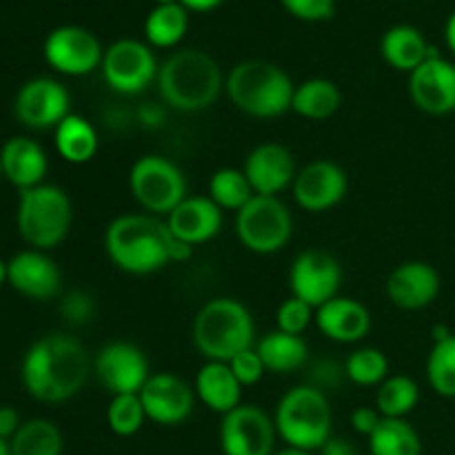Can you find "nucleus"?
<instances>
[{"label": "nucleus", "mask_w": 455, "mask_h": 455, "mask_svg": "<svg viewBox=\"0 0 455 455\" xmlns=\"http://www.w3.org/2000/svg\"><path fill=\"white\" fill-rule=\"evenodd\" d=\"M274 455H314V453L300 451V449H293V447H284V449H280V451H275Z\"/></svg>", "instance_id": "49"}, {"label": "nucleus", "mask_w": 455, "mask_h": 455, "mask_svg": "<svg viewBox=\"0 0 455 455\" xmlns=\"http://www.w3.org/2000/svg\"><path fill=\"white\" fill-rule=\"evenodd\" d=\"M420 403V387L413 378L391 373L376 391V409L382 418H407Z\"/></svg>", "instance_id": "33"}, {"label": "nucleus", "mask_w": 455, "mask_h": 455, "mask_svg": "<svg viewBox=\"0 0 455 455\" xmlns=\"http://www.w3.org/2000/svg\"><path fill=\"white\" fill-rule=\"evenodd\" d=\"M314 320L315 309L311 305H307L305 300H300V298L289 296L275 309V329L284 333H291V336H302Z\"/></svg>", "instance_id": "38"}, {"label": "nucleus", "mask_w": 455, "mask_h": 455, "mask_svg": "<svg viewBox=\"0 0 455 455\" xmlns=\"http://www.w3.org/2000/svg\"><path fill=\"white\" fill-rule=\"evenodd\" d=\"M164 225L178 240L191 247H200L220 234L225 225V212L209 196H187L164 218Z\"/></svg>", "instance_id": "22"}, {"label": "nucleus", "mask_w": 455, "mask_h": 455, "mask_svg": "<svg viewBox=\"0 0 455 455\" xmlns=\"http://www.w3.org/2000/svg\"><path fill=\"white\" fill-rule=\"evenodd\" d=\"M389 376V358L378 347H360L345 360V378L358 387H380Z\"/></svg>", "instance_id": "36"}, {"label": "nucleus", "mask_w": 455, "mask_h": 455, "mask_svg": "<svg viewBox=\"0 0 455 455\" xmlns=\"http://www.w3.org/2000/svg\"><path fill=\"white\" fill-rule=\"evenodd\" d=\"M235 238L256 256H274L293 235V216L280 196H253L235 213Z\"/></svg>", "instance_id": "9"}, {"label": "nucleus", "mask_w": 455, "mask_h": 455, "mask_svg": "<svg viewBox=\"0 0 455 455\" xmlns=\"http://www.w3.org/2000/svg\"><path fill=\"white\" fill-rule=\"evenodd\" d=\"M189 29V12L180 3L156 4L145 18V40L151 49H172Z\"/></svg>", "instance_id": "30"}, {"label": "nucleus", "mask_w": 455, "mask_h": 455, "mask_svg": "<svg viewBox=\"0 0 455 455\" xmlns=\"http://www.w3.org/2000/svg\"><path fill=\"white\" fill-rule=\"evenodd\" d=\"M293 92L291 76L262 58L238 62L225 76V93L231 105L256 120H274L291 111Z\"/></svg>", "instance_id": "4"}, {"label": "nucleus", "mask_w": 455, "mask_h": 455, "mask_svg": "<svg viewBox=\"0 0 455 455\" xmlns=\"http://www.w3.org/2000/svg\"><path fill=\"white\" fill-rule=\"evenodd\" d=\"M4 283H7V262L0 258V287H3Z\"/></svg>", "instance_id": "50"}, {"label": "nucleus", "mask_w": 455, "mask_h": 455, "mask_svg": "<svg viewBox=\"0 0 455 455\" xmlns=\"http://www.w3.org/2000/svg\"><path fill=\"white\" fill-rule=\"evenodd\" d=\"M127 182L133 203L163 220L189 196L182 169L160 154L140 156L129 169Z\"/></svg>", "instance_id": "8"}, {"label": "nucleus", "mask_w": 455, "mask_h": 455, "mask_svg": "<svg viewBox=\"0 0 455 455\" xmlns=\"http://www.w3.org/2000/svg\"><path fill=\"white\" fill-rule=\"evenodd\" d=\"M92 358L78 338L53 331L31 342L22 355L20 380L27 394L44 404H60L84 389Z\"/></svg>", "instance_id": "1"}, {"label": "nucleus", "mask_w": 455, "mask_h": 455, "mask_svg": "<svg viewBox=\"0 0 455 455\" xmlns=\"http://www.w3.org/2000/svg\"><path fill=\"white\" fill-rule=\"evenodd\" d=\"M349 191V176L338 163L318 158L298 169L291 185L293 200L307 213H327L336 209Z\"/></svg>", "instance_id": "16"}, {"label": "nucleus", "mask_w": 455, "mask_h": 455, "mask_svg": "<svg viewBox=\"0 0 455 455\" xmlns=\"http://www.w3.org/2000/svg\"><path fill=\"white\" fill-rule=\"evenodd\" d=\"M0 180H3V163H0Z\"/></svg>", "instance_id": "53"}, {"label": "nucleus", "mask_w": 455, "mask_h": 455, "mask_svg": "<svg viewBox=\"0 0 455 455\" xmlns=\"http://www.w3.org/2000/svg\"><path fill=\"white\" fill-rule=\"evenodd\" d=\"M60 315L74 327L92 323L93 315H96V302H93L92 293L83 291V289H71L69 293L62 296Z\"/></svg>", "instance_id": "39"}, {"label": "nucleus", "mask_w": 455, "mask_h": 455, "mask_svg": "<svg viewBox=\"0 0 455 455\" xmlns=\"http://www.w3.org/2000/svg\"><path fill=\"white\" fill-rule=\"evenodd\" d=\"M53 147L56 154L69 164H87L96 158L100 138L96 127L84 116L71 111L56 129H53Z\"/></svg>", "instance_id": "28"}, {"label": "nucleus", "mask_w": 455, "mask_h": 455, "mask_svg": "<svg viewBox=\"0 0 455 455\" xmlns=\"http://www.w3.org/2000/svg\"><path fill=\"white\" fill-rule=\"evenodd\" d=\"M145 422L149 420H147L140 395H111L109 407H107V427L111 429V434L118 435V438H133L136 434H140Z\"/></svg>", "instance_id": "37"}, {"label": "nucleus", "mask_w": 455, "mask_h": 455, "mask_svg": "<svg viewBox=\"0 0 455 455\" xmlns=\"http://www.w3.org/2000/svg\"><path fill=\"white\" fill-rule=\"evenodd\" d=\"M207 196L225 213H238L256 194H253L243 169L222 167L218 172H213V176L209 178Z\"/></svg>", "instance_id": "34"}, {"label": "nucleus", "mask_w": 455, "mask_h": 455, "mask_svg": "<svg viewBox=\"0 0 455 455\" xmlns=\"http://www.w3.org/2000/svg\"><path fill=\"white\" fill-rule=\"evenodd\" d=\"M256 351L267 373H275V376L296 373L309 360V345L305 342V338L291 336V333L278 331V329L265 333L256 342Z\"/></svg>", "instance_id": "27"}, {"label": "nucleus", "mask_w": 455, "mask_h": 455, "mask_svg": "<svg viewBox=\"0 0 455 455\" xmlns=\"http://www.w3.org/2000/svg\"><path fill=\"white\" fill-rule=\"evenodd\" d=\"M138 395L145 407L147 420L160 427H178L187 422L198 403L194 387L169 371L151 373Z\"/></svg>", "instance_id": "17"}, {"label": "nucleus", "mask_w": 455, "mask_h": 455, "mask_svg": "<svg viewBox=\"0 0 455 455\" xmlns=\"http://www.w3.org/2000/svg\"><path fill=\"white\" fill-rule=\"evenodd\" d=\"M349 422L351 427H354L355 434L369 438V435H371L373 431L378 429V425L382 422V413L378 411L376 407H358L354 409V413H351Z\"/></svg>", "instance_id": "42"}, {"label": "nucleus", "mask_w": 455, "mask_h": 455, "mask_svg": "<svg viewBox=\"0 0 455 455\" xmlns=\"http://www.w3.org/2000/svg\"><path fill=\"white\" fill-rule=\"evenodd\" d=\"M438 49L427 43L425 34L411 25H394L382 34L380 56L391 69L411 74Z\"/></svg>", "instance_id": "26"}, {"label": "nucleus", "mask_w": 455, "mask_h": 455, "mask_svg": "<svg viewBox=\"0 0 455 455\" xmlns=\"http://www.w3.org/2000/svg\"><path fill=\"white\" fill-rule=\"evenodd\" d=\"M169 234L163 218L124 213L105 229V253L111 265L127 275H154L172 265Z\"/></svg>", "instance_id": "2"}, {"label": "nucleus", "mask_w": 455, "mask_h": 455, "mask_svg": "<svg viewBox=\"0 0 455 455\" xmlns=\"http://www.w3.org/2000/svg\"><path fill=\"white\" fill-rule=\"evenodd\" d=\"M158 60L154 49L138 38L114 40L105 49L100 74L111 92L138 96L158 80Z\"/></svg>", "instance_id": "10"}, {"label": "nucleus", "mask_w": 455, "mask_h": 455, "mask_svg": "<svg viewBox=\"0 0 455 455\" xmlns=\"http://www.w3.org/2000/svg\"><path fill=\"white\" fill-rule=\"evenodd\" d=\"M191 340L204 360L229 363L240 351L256 347V323L235 298H212L196 314Z\"/></svg>", "instance_id": "5"}, {"label": "nucleus", "mask_w": 455, "mask_h": 455, "mask_svg": "<svg viewBox=\"0 0 455 455\" xmlns=\"http://www.w3.org/2000/svg\"><path fill=\"white\" fill-rule=\"evenodd\" d=\"M173 3H180V0H156V4H173Z\"/></svg>", "instance_id": "52"}, {"label": "nucleus", "mask_w": 455, "mask_h": 455, "mask_svg": "<svg viewBox=\"0 0 455 455\" xmlns=\"http://www.w3.org/2000/svg\"><path fill=\"white\" fill-rule=\"evenodd\" d=\"M444 40H447V47L451 49V53L455 56V9L451 12V16L447 18V25H444Z\"/></svg>", "instance_id": "48"}, {"label": "nucleus", "mask_w": 455, "mask_h": 455, "mask_svg": "<svg viewBox=\"0 0 455 455\" xmlns=\"http://www.w3.org/2000/svg\"><path fill=\"white\" fill-rule=\"evenodd\" d=\"M274 416L256 404H240L225 413L218 431L222 455H274L275 453Z\"/></svg>", "instance_id": "13"}, {"label": "nucleus", "mask_w": 455, "mask_h": 455, "mask_svg": "<svg viewBox=\"0 0 455 455\" xmlns=\"http://www.w3.org/2000/svg\"><path fill=\"white\" fill-rule=\"evenodd\" d=\"M427 380L440 398H455V333L434 340L427 358Z\"/></svg>", "instance_id": "35"}, {"label": "nucleus", "mask_w": 455, "mask_h": 455, "mask_svg": "<svg viewBox=\"0 0 455 455\" xmlns=\"http://www.w3.org/2000/svg\"><path fill=\"white\" fill-rule=\"evenodd\" d=\"M225 3V0H180L182 7L187 9V12H194V13H207V12H213V9H218L220 4Z\"/></svg>", "instance_id": "47"}, {"label": "nucleus", "mask_w": 455, "mask_h": 455, "mask_svg": "<svg viewBox=\"0 0 455 455\" xmlns=\"http://www.w3.org/2000/svg\"><path fill=\"white\" fill-rule=\"evenodd\" d=\"M278 438L300 451H320L333 435V411L327 394L314 385L291 387L274 411Z\"/></svg>", "instance_id": "7"}, {"label": "nucleus", "mask_w": 455, "mask_h": 455, "mask_svg": "<svg viewBox=\"0 0 455 455\" xmlns=\"http://www.w3.org/2000/svg\"><path fill=\"white\" fill-rule=\"evenodd\" d=\"M22 420L13 407H0V440H12L20 429Z\"/></svg>", "instance_id": "44"}, {"label": "nucleus", "mask_w": 455, "mask_h": 455, "mask_svg": "<svg viewBox=\"0 0 455 455\" xmlns=\"http://www.w3.org/2000/svg\"><path fill=\"white\" fill-rule=\"evenodd\" d=\"M342 267L336 256L323 249H307L298 253L289 269V289L293 298H300L314 309H320L340 296Z\"/></svg>", "instance_id": "15"}, {"label": "nucleus", "mask_w": 455, "mask_h": 455, "mask_svg": "<svg viewBox=\"0 0 455 455\" xmlns=\"http://www.w3.org/2000/svg\"><path fill=\"white\" fill-rule=\"evenodd\" d=\"M156 84L164 105L182 114H198L209 109L225 92V74L212 53L178 49L160 62Z\"/></svg>", "instance_id": "3"}, {"label": "nucleus", "mask_w": 455, "mask_h": 455, "mask_svg": "<svg viewBox=\"0 0 455 455\" xmlns=\"http://www.w3.org/2000/svg\"><path fill=\"white\" fill-rule=\"evenodd\" d=\"M7 284L27 300L49 302L60 296V267L49 251L22 249L7 260Z\"/></svg>", "instance_id": "18"}, {"label": "nucleus", "mask_w": 455, "mask_h": 455, "mask_svg": "<svg viewBox=\"0 0 455 455\" xmlns=\"http://www.w3.org/2000/svg\"><path fill=\"white\" fill-rule=\"evenodd\" d=\"M93 373L109 395L140 394L151 378L149 360L138 345L129 340H111L93 358Z\"/></svg>", "instance_id": "14"}, {"label": "nucleus", "mask_w": 455, "mask_h": 455, "mask_svg": "<svg viewBox=\"0 0 455 455\" xmlns=\"http://www.w3.org/2000/svg\"><path fill=\"white\" fill-rule=\"evenodd\" d=\"M71 114V93L60 80L38 76L20 84L13 98V116L31 132L56 129Z\"/></svg>", "instance_id": "11"}, {"label": "nucleus", "mask_w": 455, "mask_h": 455, "mask_svg": "<svg viewBox=\"0 0 455 455\" xmlns=\"http://www.w3.org/2000/svg\"><path fill=\"white\" fill-rule=\"evenodd\" d=\"M387 296L403 311H420L434 305L443 289L438 269L425 260H407L387 278Z\"/></svg>", "instance_id": "21"}, {"label": "nucleus", "mask_w": 455, "mask_h": 455, "mask_svg": "<svg viewBox=\"0 0 455 455\" xmlns=\"http://www.w3.org/2000/svg\"><path fill=\"white\" fill-rule=\"evenodd\" d=\"M138 118H140V124H145V127L149 129H156L163 124L164 111L160 109V107H156L154 102H147V105L140 107V111H138Z\"/></svg>", "instance_id": "46"}, {"label": "nucleus", "mask_w": 455, "mask_h": 455, "mask_svg": "<svg viewBox=\"0 0 455 455\" xmlns=\"http://www.w3.org/2000/svg\"><path fill=\"white\" fill-rule=\"evenodd\" d=\"M62 447H65L62 431L47 418L25 420L16 435L9 440L12 455H62Z\"/></svg>", "instance_id": "32"}, {"label": "nucleus", "mask_w": 455, "mask_h": 455, "mask_svg": "<svg viewBox=\"0 0 455 455\" xmlns=\"http://www.w3.org/2000/svg\"><path fill=\"white\" fill-rule=\"evenodd\" d=\"M243 389L244 387L234 376L229 363L204 360V364L196 373V400L204 404L209 411L220 413V416L234 411L235 407L243 404Z\"/></svg>", "instance_id": "25"}, {"label": "nucleus", "mask_w": 455, "mask_h": 455, "mask_svg": "<svg viewBox=\"0 0 455 455\" xmlns=\"http://www.w3.org/2000/svg\"><path fill=\"white\" fill-rule=\"evenodd\" d=\"M3 178L18 191L43 185L49 172L47 151L29 136H12L0 147Z\"/></svg>", "instance_id": "24"}, {"label": "nucleus", "mask_w": 455, "mask_h": 455, "mask_svg": "<svg viewBox=\"0 0 455 455\" xmlns=\"http://www.w3.org/2000/svg\"><path fill=\"white\" fill-rule=\"evenodd\" d=\"M315 324L327 340L338 345H358L371 331V311L355 298L336 296L315 309Z\"/></svg>", "instance_id": "23"}, {"label": "nucleus", "mask_w": 455, "mask_h": 455, "mask_svg": "<svg viewBox=\"0 0 455 455\" xmlns=\"http://www.w3.org/2000/svg\"><path fill=\"white\" fill-rule=\"evenodd\" d=\"M229 367L244 389H247V387L258 385V382H260L267 373V369H265V364H262L260 355H258L256 347H251V349H244V351H240L238 355H234V358L229 360Z\"/></svg>", "instance_id": "40"}, {"label": "nucleus", "mask_w": 455, "mask_h": 455, "mask_svg": "<svg viewBox=\"0 0 455 455\" xmlns=\"http://www.w3.org/2000/svg\"><path fill=\"white\" fill-rule=\"evenodd\" d=\"M280 4L305 22H323L336 13V0H280Z\"/></svg>", "instance_id": "41"}, {"label": "nucleus", "mask_w": 455, "mask_h": 455, "mask_svg": "<svg viewBox=\"0 0 455 455\" xmlns=\"http://www.w3.org/2000/svg\"><path fill=\"white\" fill-rule=\"evenodd\" d=\"M43 56L58 74L80 78L100 69L105 49L93 31L78 25H60L44 38Z\"/></svg>", "instance_id": "12"}, {"label": "nucleus", "mask_w": 455, "mask_h": 455, "mask_svg": "<svg viewBox=\"0 0 455 455\" xmlns=\"http://www.w3.org/2000/svg\"><path fill=\"white\" fill-rule=\"evenodd\" d=\"M342 105V93L333 80L329 78H309L296 84L291 98V111L305 120H329L338 114Z\"/></svg>", "instance_id": "29"}, {"label": "nucleus", "mask_w": 455, "mask_h": 455, "mask_svg": "<svg viewBox=\"0 0 455 455\" xmlns=\"http://www.w3.org/2000/svg\"><path fill=\"white\" fill-rule=\"evenodd\" d=\"M315 385L318 389L324 391V387L329 385H336L340 378H345V364L342 367H338V364L333 363H318L315 364Z\"/></svg>", "instance_id": "43"}, {"label": "nucleus", "mask_w": 455, "mask_h": 455, "mask_svg": "<svg viewBox=\"0 0 455 455\" xmlns=\"http://www.w3.org/2000/svg\"><path fill=\"white\" fill-rule=\"evenodd\" d=\"M0 455H12V451H9L7 440H0Z\"/></svg>", "instance_id": "51"}, {"label": "nucleus", "mask_w": 455, "mask_h": 455, "mask_svg": "<svg viewBox=\"0 0 455 455\" xmlns=\"http://www.w3.org/2000/svg\"><path fill=\"white\" fill-rule=\"evenodd\" d=\"M320 455H360V453L347 438H336V435H331V438L324 443V447L320 449Z\"/></svg>", "instance_id": "45"}, {"label": "nucleus", "mask_w": 455, "mask_h": 455, "mask_svg": "<svg viewBox=\"0 0 455 455\" xmlns=\"http://www.w3.org/2000/svg\"><path fill=\"white\" fill-rule=\"evenodd\" d=\"M243 172L256 196H280L296 180L298 164L289 147L262 142L249 151Z\"/></svg>", "instance_id": "20"}, {"label": "nucleus", "mask_w": 455, "mask_h": 455, "mask_svg": "<svg viewBox=\"0 0 455 455\" xmlns=\"http://www.w3.org/2000/svg\"><path fill=\"white\" fill-rule=\"evenodd\" d=\"M371 455H422V440L407 418H382L369 435Z\"/></svg>", "instance_id": "31"}, {"label": "nucleus", "mask_w": 455, "mask_h": 455, "mask_svg": "<svg viewBox=\"0 0 455 455\" xmlns=\"http://www.w3.org/2000/svg\"><path fill=\"white\" fill-rule=\"evenodd\" d=\"M409 96L427 116H449L455 111V65L440 53L427 58L409 74Z\"/></svg>", "instance_id": "19"}, {"label": "nucleus", "mask_w": 455, "mask_h": 455, "mask_svg": "<svg viewBox=\"0 0 455 455\" xmlns=\"http://www.w3.org/2000/svg\"><path fill=\"white\" fill-rule=\"evenodd\" d=\"M74 225V204L62 187L43 182L18 191L16 229L29 249L52 251L60 247Z\"/></svg>", "instance_id": "6"}]
</instances>
